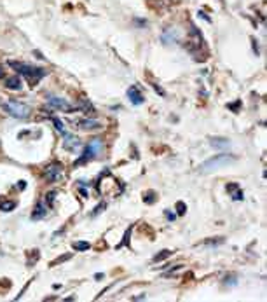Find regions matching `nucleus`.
I'll return each instance as SVG.
<instances>
[{
	"label": "nucleus",
	"mask_w": 267,
	"mask_h": 302,
	"mask_svg": "<svg viewBox=\"0 0 267 302\" xmlns=\"http://www.w3.org/2000/svg\"><path fill=\"white\" fill-rule=\"evenodd\" d=\"M251 44H253V51L257 52V56H258V46H257V40H255V39H251Z\"/></svg>",
	"instance_id": "37"
},
{
	"label": "nucleus",
	"mask_w": 267,
	"mask_h": 302,
	"mask_svg": "<svg viewBox=\"0 0 267 302\" xmlns=\"http://www.w3.org/2000/svg\"><path fill=\"white\" fill-rule=\"evenodd\" d=\"M164 217L168 218V222H173L176 218V215H175V213H171L169 210H164Z\"/></svg>",
	"instance_id": "31"
},
{
	"label": "nucleus",
	"mask_w": 267,
	"mask_h": 302,
	"mask_svg": "<svg viewBox=\"0 0 267 302\" xmlns=\"http://www.w3.org/2000/svg\"><path fill=\"white\" fill-rule=\"evenodd\" d=\"M128 98H129V101H131L133 105H142L145 101L142 91L138 89V86H131V87L128 89Z\"/></svg>",
	"instance_id": "9"
},
{
	"label": "nucleus",
	"mask_w": 267,
	"mask_h": 302,
	"mask_svg": "<svg viewBox=\"0 0 267 302\" xmlns=\"http://www.w3.org/2000/svg\"><path fill=\"white\" fill-rule=\"evenodd\" d=\"M220 243H224V238H215L211 241H206V244H220Z\"/></svg>",
	"instance_id": "32"
},
{
	"label": "nucleus",
	"mask_w": 267,
	"mask_h": 302,
	"mask_svg": "<svg viewBox=\"0 0 267 302\" xmlns=\"http://www.w3.org/2000/svg\"><path fill=\"white\" fill-rule=\"evenodd\" d=\"M178 31L173 30V28H168V30H164V33H163V37H161V40L164 42V44H173V42L178 40Z\"/></svg>",
	"instance_id": "15"
},
{
	"label": "nucleus",
	"mask_w": 267,
	"mask_h": 302,
	"mask_svg": "<svg viewBox=\"0 0 267 302\" xmlns=\"http://www.w3.org/2000/svg\"><path fill=\"white\" fill-rule=\"evenodd\" d=\"M14 208H16V203L14 201H7V199L4 201V199L0 197V210H2V212H12Z\"/></svg>",
	"instance_id": "20"
},
{
	"label": "nucleus",
	"mask_w": 267,
	"mask_h": 302,
	"mask_svg": "<svg viewBox=\"0 0 267 302\" xmlns=\"http://www.w3.org/2000/svg\"><path fill=\"white\" fill-rule=\"evenodd\" d=\"M9 65L16 72H19L23 77H26V81L30 82L31 87H33V86H37L42 77H45V75H47V70H45V68L33 67V65H30V63H23V61H9Z\"/></svg>",
	"instance_id": "2"
},
{
	"label": "nucleus",
	"mask_w": 267,
	"mask_h": 302,
	"mask_svg": "<svg viewBox=\"0 0 267 302\" xmlns=\"http://www.w3.org/2000/svg\"><path fill=\"white\" fill-rule=\"evenodd\" d=\"M72 246H73V250H77V252H86V250H89V243L87 241H75Z\"/></svg>",
	"instance_id": "22"
},
{
	"label": "nucleus",
	"mask_w": 267,
	"mask_h": 302,
	"mask_svg": "<svg viewBox=\"0 0 267 302\" xmlns=\"http://www.w3.org/2000/svg\"><path fill=\"white\" fill-rule=\"evenodd\" d=\"M227 191H229V194L232 196V199H234V201H243L245 194H243V191L239 189V185H237V183H227Z\"/></svg>",
	"instance_id": "14"
},
{
	"label": "nucleus",
	"mask_w": 267,
	"mask_h": 302,
	"mask_svg": "<svg viewBox=\"0 0 267 302\" xmlns=\"http://www.w3.org/2000/svg\"><path fill=\"white\" fill-rule=\"evenodd\" d=\"M77 110H84L86 114H94V107L91 105V101L86 100V98H81V107H77Z\"/></svg>",
	"instance_id": "18"
},
{
	"label": "nucleus",
	"mask_w": 267,
	"mask_h": 302,
	"mask_svg": "<svg viewBox=\"0 0 267 302\" xmlns=\"http://www.w3.org/2000/svg\"><path fill=\"white\" fill-rule=\"evenodd\" d=\"M145 299H147V295H145V293H140V295H136V297H133L131 301H145Z\"/></svg>",
	"instance_id": "33"
},
{
	"label": "nucleus",
	"mask_w": 267,
	"mask_h": 302,
	"mask_svg": "<svg viewBox=\"0 0 267 302\" xmlns=\"http://www.w3.org/2000/svg\"><path fill=\"white\" fill-rule=\"evenodd\" d=\"M44 175H45V180H49V182H60L63 176H65V168H63L61 162H51V164L45 168Z\"/></svg>",
	"instance_id": "6"
},
{
	"label": "nucleus",
	"mask_w": 267,
	"mask_h": 302,
	"mask_svg": "<svg viewBox=\"0 0 267 302\" xmlns=\"http://www.w3.org/2000/svg\"><path fill=\"white\" fill-rule=\"evenodd\" d=\"M210 143H211V147L220 149V150L230 149V140H229V138H222V136H213V138H210Z\"/></svg>",
	"instance_id": "11"
},
{
	"label": "nucleus",
	"mask_w": 267,
	"mask_h": 302,
	"mask_svg": "<svg viewBox=\"0 0 267 302\" xmlns=\"http://www.w3.org/2000/svg\"><path fill=\"white\" fill-rule=\"evenodd\" d=\"M236 155H229V154H220V155H215V157H211V159H208L204 161L201 166H199V171L201 173H213V171H218V170H222V168H225V166H230V164H234L236 162Z\"/></svg>",
	"instance_id": "4"
},
{
	"label": "nucleus",
	"mask_w": 267,
	"mask_h": 302,
	"mask_svg": "<svg viewBox=\"0 0 267 302\" xmlns=\"http://www.w3.org/2000/svg\"><path fill=\"white\" fill-rule=\"evenodd\" d=\"M52 124L56 126V129L60 131V133H63V131H65V124H63V121H60L58 117H52Z\"/></svg>",
	"instance_id": "26"
},
{
	"label": "nucleus",
	"mask_w": 267,
	"mask_h": 302,
	"mask_svg": "<svg viewBox=\"0 0 267 302\" xmlns=\"http://www.w3.org/2000/svg\"><path fill=\"white\" fill-rule=\"evenodd\" d=\"M134 23H136L138 26H147V21H143V19H134Z\"/></svg>",
	"instance_id": "36"
},
{
	"label": "nucleus",
	"mask_w": 267,
	"mask_h": 302,
	"mask_svg": "<svg viewBox=\"0 0 267 302\" xmlns=\"http://www.w3.org/2000/svg\"><path fill=\"white\" fill-rule=\"evenodd\" d=\"M96 191L100 196H108V197H115L119 194H122L124 185L121 183V180H117L110 171H105L100 176V180L96 183Z\"/></svg>",
	"instance_id": "1"
},
{
	"label": "nucleus",
	"mask_w": 267,
	"mask_h": 302,
	"mask_svg": "<svg viewBox=\"0 0 267 302\" xmlns=\"http://www.w3.org/2000/svg\"><path fill=\"white\" fill-rule=\"evenodd\" d=\"M47 105L49 107H52V108H56V110H61V112H73V110H77V107H73V105H70L66 100H63V98H60V96H47Z\"/></svg>",
	"instance_id": "7"
},
{
	"label": "nucleus",
	"mask_w": 267,
	"mask_h": 302,
	"mask_svg": "<svg viewBox=\"0 0 267 302\" xmlns=\"http://www.w3.org/2000/svg\"><path fill=\"white\" fill-rule=\"evenodd\" d=\"M70 259H72V253H66V255H61V257H58L56 260H52V262H51V267H54V265H58V264H63V262L70 260Z\"/></svg>",
	"instance_id": "24"
},
{
	"label": "nucleus",
	"mask_w": 267,
	"mask_h": 302,
	"mask_svg": "<svg viewBox=\"0 0 267 302\" xmlns=\"http://www.w3.org/2000/svg\"><path fill=\"white\" fill-rule=\"evenodd\" d=\"M5 77V72H4V67L0 65V79H4Z\"/></svg>",
	"instance_id": "39"
},
{
	"label": "nucleus",
	"mask_w": 267,
	"mask_h": 302,
	"mask_svg": "<svg viewBox=\"0 0 267 302\" xmlns=\"http://www.w3.org/2000/svg\"><path fill=\"white\" fill-rule=\"evenodd\" d=\"M63 138H65V141H63V147H65L66 150L75 152L77 149H81V147H82V143H81V140H79L77 136H73V135H70V133H65V131H63Z\"/></svg>",
	"instance_id": "8"
},
{
	"label": "nucleus",
	"mask_w": 267,
	"mask_h": 302,
	"mask_svg": "<svg viewBox=\"0 0 267 302\" xmlns=\"http://www.w3.org/2000/svg\"><path fill=\"white\" fill-rule=\"evenodd\" d=\"M91 159H94V154H92V150L86 145L84 147V152H82V155L75 161V166H81V164H86L87 161H91Z\"/></svg>",
	"instance_id": "17"
},
{
	"label": "nucleus",
	"mask_w": 267,
	"mask_h": 302,
	"mask_svg": "<svg viewBox=\"0 0 267 302\" xmlns=\"http://www.w3.org/2000/svg\"><path fill=\"white\" fill-rule=\"evenodd\" d=\"M143 201L147 203V204H154V203L157 201V194H155L154 191H147L143 194Z\"/></svg>",
	"instance_id": "21"
},
{
	"label": "nucleus",
	"mask_w": 267,
	"mask_h": 302,
	"mask_svg": "<svg viewBox=\"0 0 267 302\" xmlns=\"http://www.w3.org/2000/svg\"><path fill=\"white\" fill-rule=\"evenodd\" d=\"M5 87H7V89H12V91H18V89L23 87V82H21V79L18 75H12V77H7V79H5Z\"/></svg>",
	"instance_id": "16"
},
{
	"label": "nucleus",
	"mask_w": 267,
	"mask_h": 302,
	"mask_svg": "<svg viewBox=\"0 0 267 302\" xmlns=\"http://www.w3.org/2000/svg\"><path fill=\"white\" fill-rule=\"evenodd\" d=\"M87 147L92 150L94 157H100L103 154V149H105V147H103V140H100V138H92V140L87 143Z\"/></svg>",
	"instance_id": "13"
},
{
	"label": "nucleus",
	"mask_w": 267,
	"mask_h": 302,
	"mask_svg": "<svg viewBox=\"0 0 267 302\" xmlns=\"http://www.w3.org/2000/svg\"><path fill=\"white\" fill-rule=\"evenodd\" d=\"M0 107L7 112V114H10L12 117H16V119H26L31 114V108L28 105H25V103H21V101H16V100L2 101V98H0Z\"/></svg>",
	"instance_id": "5"
},
{
	"label": "nucleus",
	"mask_w": 267,
	"mask_h": 302,
	"mask_svg": "<svg viewBox=\"0 0 267 302\" xmlns=\"http://www.w3.org/2000/svg\"><path fill=\"white\" fill-rule=\"evenodd\" d=\"M199 16H201L203 19H206V21H208V23H211V18H210V16H208L206 12H199Z\"/></svg>",
	"instance_id": "35"
},
{
	"label": "nucleus",
	"mask_w": 267,
	"mask_h": 302,
	"mask_svg": "<svg viewBox=\"0 0 267 302\" xmlns=\"http://www.w3.org/2000/svg\"><path fill=\"white\" fill-rule=\"evenodd\" d=\"M56 196H58V191L47 192V196H45V203H47V206H49V208L54 204V197H56Z\"/></svg>",
	"instance_id": "25"
},
{
	"label": "nucleus",
	"mask_w": 267,
	"mask_h": 302,
	"mask_svg": "<svg viewBox=\"0 0 267 302\" xmlns=\"http://www.w3.org/2000/svg\"><path fill=\"white\" fill-rule=\"evenodd\" d=\"M236 280H237V276H236V274H230V276H227V278H225V281H224V285H229V286H234V285H236Z\"/></svg>",
	"instance_id": "27"
},
{
	"label": "nucleus",
	"mask_w": 267,
	"mask_h": 302,
	"mask_svg": "<svg viewBox=\"0 0 267 302\" xmlns=\"http://www.w3.org/2000/svg\"><path fill=\"white\" fill-rule=\"evenodd\" d=\"M131 231H133V225L126 229V232H124V238H122V241H121L119 244H117V246H115L117 250H119V248H122V246H129V236H131Z\"/></svg>",
	"instance_id": "19"
},
{
	"label": "nucleus",
	"mask_w": 267,
	"mask_h": 302,
	"mask_svg": "<svg viewBox=\"0 0 267 302\" xmlns=\"http://www.w3.org/2000/svg\"><path fill=\"white\" fill-rule=\"evenodd\" d=\"M73 126H79L81 129H100L101 124L94 119H81V121H73Z\"/></svg>",
	"instance_id": "10"
},
{
	"label": "nucleus",
	"mask_w": 267,
	"mask_h": 302,
	"mask_svg": "<svg viewBox=\"0 0 267 302\" xmlns=\"http://www.w3.org/2000/svg\"><path fill=\"white\" fill-rule=\"evenodd\" d=\"M152 87H154V89H155V93H159V94H161V96H166V93H164V89H163V87H161V86H159V84H155V82H152Z\"/></svg>",
	"instance_id": "30"
},
{
	"label": "nucleus",
	"mask_w": 267,
	"mask_h": 302,
	"mask_svg": "<svg viewBox=\"0 0 267 302\" xmlns=\"http://www.w3.org/2000/svg\"><path fill=\"white\" fill-rule=\"evenodd\" d=\"M239 103H241V101H236V103L229 105V108H230V110H234V112H237V108H239Z\"/></svg>",
	"instance_id": "34"
},
{
	"label": "nucleus",
	"mask_w": 267,
	"mask_h": 302,
	"mask_svg": "<svg viewBox=\"0 0 267 302\" xmlns=\"http://www.w3.org/2000/svg\"><path fill=\"white\" fill-rule=\"evenodd\" d=\"M189 37H187V42H185V49L189 51L192 56H194V60L197 61H204L206 56L201 54V49H204V39H203V35H201V31L195 28L194 23H189Z\"/></svg>",
	"instance_id": "3"
},
{
	"label": "nucleus",
	"mask_w": 267,
	"mask_h": 302,
	"mask_svg": "<svg viewBox=\"0 0 267 302\" xmlns=\"http://www.w3.org/2000/svg\"><path fill=\"white\" fill-rule=\"evenodd\" d=\"M47 204L45 203H42L39 201L37 203V206H35V210H33V213H31V220H40V218H44L45 215H47Z\"/></svg>",
	"instance_id": "12"
},
{
	"label": "nucleus",
	"mask_w": 267,
	"mask_h": 302,
	"mask_svg": "<svg viewBox=\"0 0 267 302\" xmlns=\"http://www.w3.org/2000/svg\"><path fill=\"white\" fill-rule=\"evenodd\" d=\"M176 212H178V215H185V213H187V206H185V203H182V201L176 203Z\"/></svg>",
	"instance_id": "28"
},
{
	"label": "nucleus",
	"mask_w": 267,
	"mask_h": 302,
	"mask_svg": "<svg viewBox=\"0 0 267 302\" xmlns=\"http://www.w3.org/2000/svg\"><path fill=\"white\" fill-rule=\"evenodd\" d=\"M171 250H163V252H159L157 255H154V259L152 260L154 262H161V260H164V259H168V257H171Z\"/></svg>",
	"instance_id": "23"
},
{
	"label": "nucleus",
	"mask_w": 267,
	"mask_h": 302,
	"mask_svg": "<svg viewBox=\"0 0 267 302\" xmlns=\"http://www.w3.org/2000/svg\"><path fill=\"white\" fill-rule=\"evenodd\" d=\"M105 208H107V206H105V203H100V204H98V206H96V208L92 210L91 217H96V215H100V213H101L103 210H105Z\"/></svg>",
	"instance_id": "29"
},
{
	"label": "nucleus",
	"mask_w": 267,
	"mask_h": 302,
	"mask_svg": "<svg viewBox=\"0 0 267 302\" xmlns=\"http://www.w3.org/2000/svg\"><path fill=\"white\" fill-rule=\"evenodd\" d=\"M25 183H26V182H25V180H21V182H18V189H21V191H23V189H25V187H26V185H25Z\"/></svg>",
	"instance_id": "38"
}]
</instances>
